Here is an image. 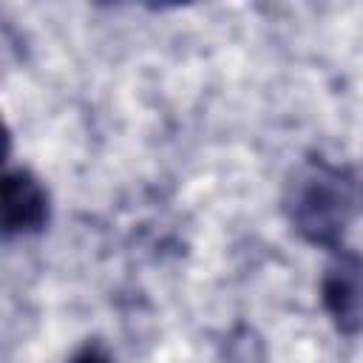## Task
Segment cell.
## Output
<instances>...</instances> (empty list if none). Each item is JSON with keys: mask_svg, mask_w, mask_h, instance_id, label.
<instances>
[{"mask_svg": "<svg viewBox=\"0 0 363 363\" xmlns=\"http://www.w3.org/2000/svg\"><path fill=\"white\" fill-rule=\"evenodd\" d=\"M48 224V193L26 167H9L3 176V233L31 235Z\"/></svg>", "mask_w": 363, "mask_h": 363, "instance_id": "obj_3", "label": "cell"}, {"mask_svg": "<svg viewBox=\"0 0 363 363\" xmlns=\"http://www.w3.org/2000/svg\"><path fill=\"white\" fill-rule=\"evenodd\" d=\"M284 210L292 230L312 247L340 250L354 216V176L323 156L306 159L286 184Z\"/></svg>", "mask_w": 363, "mask_h": 363, "instance_id": "obj_1", "label": "cell"}, {"mask_svg": "<svg viewBox=\"0 0 363 363\" xmlns=\"http://www.w3.org/2000/svg\"><path fill=\"white\" fill-rule=\"evenodd\" d=\"M320 303L340 335L363 332V255L346 247L332 252L320 275Z\"/></svg>", "mask_w": 363, "mask_h": 363, "instance_id": "obj_2", "label": "cell"}, {"mask_svg": "<svg viewBox=\"0 0 363 363\" xmlns=\"http://www.w3.org/2000/svg\"><path fill=\"white\" fill-rule=\"evenodd\" d=\"M68 363H111V354L105 352L102 343H96V340L91 343V340H88L82 349H77V352L71 354Z\"/></svg>", "mask_w": 363, "mask_h": 363, "instance_id": "obj_4", "label": "cell"}]
</instances>
